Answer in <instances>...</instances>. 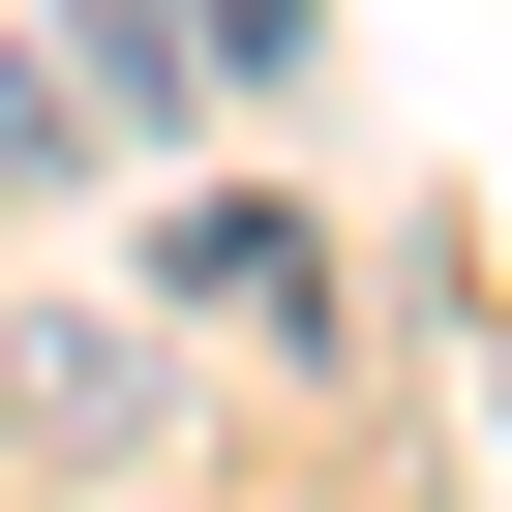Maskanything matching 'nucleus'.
<instances>
[{
  "label": "nucleus",
  "mask_w": 512,
  "mask_h": 512,
  "mask_svg": "<svg viewBox=\"0 0 512 512\" xmlns=\"http://www.w3.org/2000/svg\"><path fill=\"white\" fill-rule=\"evenodd\" d=\"M0 181H91V91H61L31 31H0Z\"/></svg>",
  "instance_id": "f03ea898"
},
{
  "label": "nucleus",
  "mask_w": 512,
  "mask_h": 512,
  "mask_svg": "<svg viewBox=\"0 0 512 512\" xmlns=\"http://www.w3.org/2000/svg\"><path fill=\"white\" fill-rule=\"evenodd\" d=\"M61 91H121V121H211L241 61H211V0H61Z\"/></svg>",
  "instance_id": "f257e3e1"
}]
</instances>
